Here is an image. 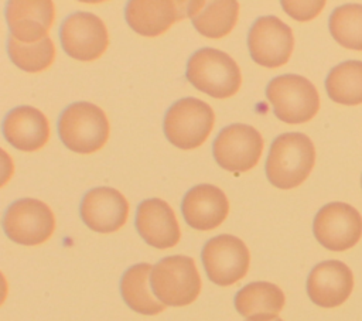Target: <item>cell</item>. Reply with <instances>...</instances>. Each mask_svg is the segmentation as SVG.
<instances>
[{
    "instance_id": "obj_1",
    "label": "cell",
    "mask_w": 362,
    "mask_h": 321,
    "mask_svg": "<svg viewBox=\"0 0 362 321\" xmlns=\"http://www.w3.org/2000/svg\"><path fill=\"white\" fill-rule=\"evenodd\" d=\"M315 163V148L311 139L303 133L277 136L266 160L267 180L277 188L291 189L310 175Z\"/></svg>"
},
{
    "instance_id": "obj_2",
    "label": "cell",
    "mask_w": 362,
    "mask_h": 321,
    "mask_svg": "<svg viewBox=\"0 0 362 321\" xmlns=\"http://www.w3.org/2000/svg\"><path fill=\"white\" fill-rule=\"evenodd\" d=\"M185 75L192 86L216 99L233 96L242 83L240 69L235 59L211 47L201 48L189 57Z\"/></svg>"
},
{
    "instance_id": "obj_3",
    "label": "cell",
    "mask_w": 362,
    "mask_h": 321,
    "mask_svg": "<svg viewBox=\"0 0 362 321\" xmlns=\"http://www.w3.org/2000/svg\"><path fill=\"white\" fill-rule=\"evenodd\" d=\"M58 136L74 153L90 154L100 150L109 137L105 112L89 102H75L58 119Z\"/></svg>"
},
{
    "instance_id": "obj_4",
    "label": "cell",
    "mask_w": 362,
    "mask_h": 321,
    "mask_svg": "<svg viewBox=\"0 0 362 321\" xmlns=\"http://www.w3.org/2000/svg\"><path fill=\"white\" fill-rule=\"evenodd\" d=\"M150 286L164 305L184 307L197 300L201 291V277L192 257L174 255L153 266Z\"/></svg>"
},
{
    "instance_id": "obj_5",
    "label": "cell",
    "mask_w": 362,
    "mask_h": 321,
    "mask_svg": "<svg viewBox=\"0 0 362 321\" xmlns=\"http://www.w3.org/2000/svg\"><path fill=\"white\" fill-rule=\"evenodd\" d=\"M266 98L276 117L291 124L311 120L320 109L315 86L301 75L286 74L273 78L266 86Z\"/></svg>"
},
{
    "instance_id": "obj_6",
    "label": "cell",
    "mask_w": 362,
    "mask_h": 321,
    "mask_svg": "<svg viewBox=\"0 0 362 321\" xmlns=\"http://www.w3.org/2000/svg\"><path fill=\"white\" fill-rule=\"evenodd\" d=\"M215 122L212 107L197 98H181L164 116V134L181 150L199 147L209 136Z\"/></svg>"
},
{
    "instance_id": "obj_7",
    "label": "cell",
    "mask_w": 362,
    "mask_h": 321,
    "mask_svg": "<svg viewBox=\"0 0 362 321\" xmlns=\"http://www.w3.org/2000/svg\"><path fill=\"white\" fill-rule=\"evenodd\" d=\"M3 229L13 242L35 246L51 238L55 229V218L45 202L35 198H23L14 201L4 212Z\"/></svg>"
},
{
    "instance_id": "obj_8",
    "label": "cell",
    "mask_w": 362,
    "mask_h": 321,
    "mask_svg": "<svg viewBox=\"0 0 362 321\" xmlns=\"http://www.w3.org/2000/svg\"><path fill=\"white\" fill-rule=\"evenodd\" d=\"M208 279L216 286H232L249 270L250 255L242 239L233 235H218L209 239L201 252Z\"/></svg>"
},
{
    "instance_id": "obj_9",
    "label": "cell",
    "mask_w": 362,
    "mask_h": 321,
    "mask_svg": "<svg viewBox=\"0 0 362 321\" xmlns=\"http://www.w3.org/2000/svg\"><path fill=\"white\" fill-rule=\"evenodd\" d=\"M212 151L215 161L223 170L245 173L259 163L263 151V139L253 126L235 123L218 133Z\"/></svg>"
},
{
    "instance_id": "obj_10",
    "label": "cell",
    "mask_w": 362,
    "mask_h": 321,
    "mask_svg": "<svg viewBox=\"0 0 362 321\" xmlns=\"http://www.w3.org/2000/svg\"><path fill=\"white\" fill-rule=\"evenodd\" d=\"M313 232L325 249L344 252L359 242L362 236V216L349 204L329 202L317 212Z\"/></svg>"
},
{
    "instance_id": "obj_11",
    "label": "cell",
    "mask_w": 362,
    "mask_h": 321,
    "mask_svg": "<svg viewBox=\"0 0 362 321\" xmlns=\"http://www.w3.org/2000/svg\"><path fill=\"white\" fill-rule=\"evenodd\" d=\"M59 40L64 51L71 58L83 62L102 57L109 44L105 23L88 11H76L68 16L61 24Z\"/></svg>"
},
{
    "instance_id": "obj_12",
    "label": "cell",
    "mask_w": 362,
    "mask_h": 321,
    "mask_svg": "<svg viewBox=\"0 0 362 321\" xmlns=\"http://www.w3.org/2000/svg\"><path fill=\"white\" fill-rule=\"evenodd\" d=\"M247 47L256 64L277 68L290 59L294 35L291 28L276 16H263L252 24L247 34Z\"/></svg>"
},
{
    "instance_id": "obj_13",
    "label": "cell",
    "mask_w": 362,
    "mask_h": 321,
    "mask_svg": "<svg viewBox=\"0 0 362 321\" xmlns=\"http://www.w3.org/2000/svg\"><path fill=\"white\" fill-rule=\"evenodd\" d=\"M192 13L194 1L185 0H132L124 7L127 24L144 37H157Z\"/></svg>"
},
{
    "instance_id": "obj_14",
    "label": "cell",
    "mask_w": 362,
    "mask_h": 321,
    "mask_svg": "<svg viewBox=\"0 0 362 321\" xmlns=\"http://www.w3.org/2000/svg\"><path fill=\"white\" fill-rule=\"evenodd\" d=\"M79 214L89 229L99 233H112L126 223L129 202L115 188L96 187L83 195Z\"/></svg>"
},
{
    "instance_id": "obj_15",
    "label": "cell",
    "mask_w": 362,
    "mask_h": 321,
    "mask_svg": "<svg viewBox=\"0 0 362 321\" xmlns=\"http://www.w3.org/2000/svg\"><path fill=\"white\" fill-rule=\"evenodd\" d=\"M354 288V274L341 260H325L313 267L307 277L310 300L322 307L334 308L344 304Z\"/></svg>"
},
{
    "instance_id": "obj_16",
    "label": "cell",
    "mask_w": 362,
    "mask_h": 321,
    "mask_svg": "<svg viewBox=\"0 0 362 321\" xmlns=\"http://www.w3.org/2000/svg\"><path fill=\"white\" fill-rule=\"evenodd\" d=\"M54 16V3L49 0H11L6 7L10 35L24 44L45 40Z\"/></svg>"
},
{
    "instance_id": "obj_17",
    "label": "cell",
    "mask_w": 362,
    "mask_h": 321,
    "mask_svg": "<svg viewBox=\"0 0 362 321\" xmlns=\"http://www.w3.org/2000/svg\"><path fill=\"white\" fill-rule=\"evenodd\" d=\"M134 225L143 240L157 249L173 247L181 238L173 208L160 198L144 199L139 204Z\"/></svg>"
},
{
    "instance_id": "obj_18",
    "label": "cell",
    "mask_w": 362,
    "mask_h": 321,
    "mask_svg": "<svg viewBox=\"0 0 362 321\" xmlns=\"http://www.w3.org/2000/svg\"><path fill=\"white\" fill-rule=\"evenodd\" d=\"M181 212L192 229L211 230L226 219L229 202L221 188L212 184H199L184 195Z\"/></svg>"
},
{
    "instance_id": "obj_19",
    "label": "cell",
    "mask_w": 362,
    "mask_h": 321,
    "mask_svg": "<svg viewBox=\"0 0 362 321\" xmlns=\"http://www.w3.org/2000/svg\"><path fill=\"white\" fill-rule=\"evenodd\" d=\"M6 140L21 151H35L49 139V124L45 115L33 106H17L3 120Z\"/></svg>"
},
{
    "instance_id": "obj_20",
    "label": "cell",
    "mask_w": 362,
    "mask_h": 321,
    "mask_svg": "<svg viewBox=\"0 0 362 321\" xmlns=\"http://www.w3.org/2000/svg\"><path fill=\"white\" fill-rule=\"evenodd\" d=\"M283 290L269 281H253L235 294V308L247 321H270L284 307Z\"/></svg>"
},
{
    "instance_id": "obj_21",
    "label": "cell",
    "mask_w": 362,
    "mask_h": 321,
    "mask_svg": "<svg viewBox=\"0 0 362 321\" xmlns=\"http://www.w3.org/2000/svg\"><path fill=\"white\" fill-rule=\"evenodd\" d=\"M153 266L150 263H137L129 267L120 280V293L124 303L133 311L143 315H156L163 313L165 305L156 300L148 288V277Z\"/></svg>"
},
{
    "instance_id": "obj_22",
    "label": "cell",
    "mask_w": 362,
    "mask_h": 321,
    "mask_svg": "<svg viewBox=\"0 0 362 321\" xmlns=\"http://www.w3.org/2000/svg\"><path fill=\"white\" fill-rule=\"evenodd\" d=\"M239 14V3L235 0H215L198 3L197 11L191 17L195 30L206 38H222L229 34Z\"/></svg>"
},
{
    "instance_id": "obj_23",
    "label": "cell",
    "mask_w": 362,
    "mask_h": 321,
    "mask_svg": "<svg viewBox=\"0 0 362 321\" xmlns=\"http://www.w3.org/2000/svg\"><path fill=\"white\" fill-rule=\"evenodd\" d=\"M328 96L346 106L362 103V61H345L334 66L325 79Z\"/></svg>"
},
{
    "instance_id": "obj_24",
    "label": "cell",
    "mask_w": 362,
    "mask_h": 321,
    "mask_svg": "<svg viewBox=\"0 0 362 321\" xmlns=\"http://www.w3.org/2000/svg\"><path fill=\"white\" fill-rule=\"evenodd\" d=\"M329 33L334 40L354 51H362V6L345 4L337 7L329 16Z\"/></svg>"
},
{
    "instance_id": "obj_25",
    "label": "cell",
    "mask_w": 362,
    "mask_h": 321,
    "mask_svg": "<svg viewBox=\"0 0 362 321\" xmlns=\"http://www.w3.org/2000/svg\"><path fill=\"white\" fill-rule=\"evenodd\" d=\"M7 48L11 62L30 74L47 69L55 58V47L49 37L40 42L24 44L10 35Z\"/></svg>"
},
{
    "instance_id": "obj_26",
    "label": "cell",
    "mask_w": 362,
    "mask_h": 321,
    "mask_svg": "<svg viewBox=\"0 0 362 321\" xmlns=\"http://www.w3.org/2000/svg\"><path fill=\"white\" fill-rule=\"evenodd\" d=\"M324 6H325V1H290V0L281 1L283 10L290 17L298 21L313 20L321 13Z\"/></svg>"
},
{
    "instance_id": "obj_27",
    "label": "cell",
    "mask_w": 362,
    "mask_h": 321,
    "mask_svg": "<svg viewBox=\"0 0 362 321\" xmlns=\"http://www.w3.org/2000/svg\"><path fill=\"white\" fill-rule=\"evenodd\" d=\"M270 321H283V320H280V318L277 317V318H274V320H270Z\"/></svg>"
},
{
    "instance_id": "obj_28",
    "label": "cell",
    "mask_w": 362,
    "mask_h": 321,
    "mask_svg": "<svg viewBox=\"0 0 362 321\" xmlns=\"http://www.w3.org/2000/svg\"><path fill=\"white\" fill-rule=\"evenodd\" d=\"M361 184H362V178H361Z\"/></svg>"
}]
</instances>
